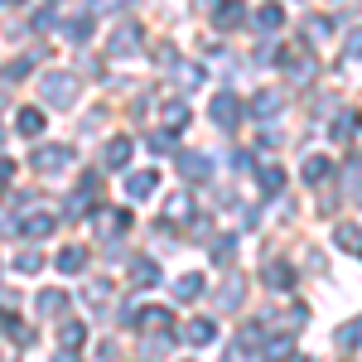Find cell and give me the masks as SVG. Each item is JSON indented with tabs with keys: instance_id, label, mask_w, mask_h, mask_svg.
Returning <instances> with one entry per match:
<instances>
[{
	"instance_id": "obj_1",
	"label": "cell",
	"mask_w": 362,
	"mask_h": 362,
	"mask_svg": "<svg viewBox=\"0 0 362 362\" xmlns=\"http://www.w3.org/2000/svg\"><path fill=\"white\" fill-rule=\"evenodd\" d=\"M39 92H44V102H54V107H73V102H78V78H73V73H44V78H39Z\"/></svg>"
},
{
	"instance_id": "obj_2",
	"label": "cell",
	"mask_w": 362,
	"mask_h": 362,
	"mask_svg": "<svg viewBox=\"0 0 362 362\" xmlns=\"http://www.w3.org/2000/svg\"><path fill=\"white\" fill-rule=\"evenodd\" d=\"M73 160H78V155H73L68 145H44V150H34L29 165H34V174H49V179H54L63 169H73Z\"/></svg>"
},
{
	"instance_id": "obj_3",
	"label": "cell",
	"mask_w": 362,
	"mask_h": 362,
	"mask_svg": "<svg viewBox=\"0 0 362 362\" xmlns=\"http://www.w3.org/2000/svg\"><path fill=\"white\" fill-rule=\"evenodd\" d=\"M131 329H140V334H174V314L160 309V305L136 309V314H131Z\"/></svg>"
},
{
	"instance_id": "obj_4",
	"label": "cell",
	"mask_w": 362,
	"mask_h": 362,
	"mask_svg": "<svg viewBox=\"0 0 362 362\" xmlns=\"http://www.w3.org/2000/svg\"><path fill=\"white\" fill-rule=\"evenodd\" d=\"M208 116H213L223 131H232V126L242 121V102H237L232 92H218V97H213V107H208Z\"/></svg>"
},
{
	"instance_id": "obj_5",
	"label": "cell",
	"mask_w": 362,
	"mask_h": 362,
	"mask_svg": "<svg viewBox=\"0 0 362 362\" xmlns=\"http://www.w3.org/2000/svg\"><path fill=\"white\" fill-rule=\"evenodd\" d=\"M126 232H131V213H126V208H107V213L97 218V237H107V242L126 237Z\"/></svg>"
},
{
	"instance_id": "obj_6",
	"label": "cell",
	"mask_w": 362,
	"mask_h": 362,
	"mask_svg": "<svg viewBox=\"0 0 362 362\" xmlns=\"http://www.w3.org/2000/svg\"><path fill=\"white\" fill-rule=\"evenodd\" d=\"M92 208H97V179H83V184L73 189V198H68V218H83Z\"/></svg>"
},
{
	"instance_id": "obj_7",
	"label": "cell",
	"mask_w": 362,
	"mask_h": 362,
	"mask_svg": "<svg viewBox=\"0 0 362 362\" xmlns=\"http://www.w3.org/2000/svg\"><path fill=\"white\" fill-rule=\"evenodd\" d=\"M131 155H136V140H131V136H116V140H107V150H102L107 169H126V165H131Z\"/></svg>"
},
{
	"instance_id": "obj_8",
	"label": "cell",
	"mask_w": 362,
	"mask_h": 362,
	"mask_svg": "<svg viewBox=\"0 0 362 362\" xmlns=\"http://www.w3.org/2000/svg\"><path fill=\"white\" fill-rule=\"evenodd\" d=\"M179 174H184V179H208V174H213V160H208V155H198V150H184V155H179Z\"/></svg>"
},
{
	"instance_id": "obj_9",
	"label": "cell",
	"mask_w": 362,
	"mask_h": 362,
	"mask_svg": "<svg viewBox=\"0 0 362 362\" xmlns=\"http://www.w3.org/2000/svg\"><path fill=\"white\" fill-rule=\"evenodd\" d=\"M155 184H160L155 169H136V174H126V198H150V194H155Z\"/></svg>"
},
{
	"instance_id": "obj_10",
	"label": "cell",
	"mask_w": 362,
	"mask_h": 362,
	"mask_svg": "<svg viewBox=\"0 0 362 362\" xmlns=\"http://www.w3.org/2000/svg\"><path fill=\"white\" fill-rule=\"evenodd\" d=\"M213 10H218V15H213V25H218V29H242V25H247V10H242L237 0H223V5H213Z\"/></svg>"
},
{
	"instance_id": "obj_11",
	"label": "cell",
	"mask_w": 362,
	"mask_h": 362,
	"mask_svg": "<svg viewBox=\"0 0 362 362\" xmlns=\"http://www.w3.org/2000/svg\"><path fill=\"white\" fill-rule=\"evenodd\" d=\"M334 179V160H324V155H305V184H329Z\"/></svg>"
},
{
	"instance_id": "obj_12",
	"label": "cell",
	"mask_w": 362,
	"mask_h": 362,
	"mask_svg": "<svg viewBox=\"0 0 362 362\" xmlns=\"http://www.w3.org/2000/svg\"><path fill=\"white\" fill-rule=\"evenodd\" d=\"M34 309H39L44 319H58V314L68 309V290H39V300H34Z\"/></svg>"
},
{
	"instance_id": "obj_13",
	"label": "cell",
	"mask_w": 362,
	"mask_h": 362,
	"mask_svg": "<svg viewBox=\"0 0 362 362\" xmlns=\"http://www.w3.org/2000/svg\"><path fill=\"white\" fill-rule=\"evenodd\" d=\"M165 218L169 223H194V198L189 194H169L165 198Z\"/></svg>"
},
{
	"instance_id": "obj_14",
	"label": "cell",
	"mask_w": 362,
	"mask_h": 362,
	"mask_svg": "<svg viewBox=\"0 0 362 362\" xmlns=\"http://www.w3.org/2000/svg\"><path fill=\"white\" fill-rule=\"evenodd\" d=\"M54 261H58V271H63V276H83V271H87V251L83 247H63Z\"/></svg>"
},
{
	"instance_id": "obj_15",
	"label": "cell",
	"mask_w": 362,
	"mask_h": 362,
	"mask_svg": "<svg viewBox=\"0 0 362 362\" xmlns=\"http://www.w3.org/2000/svg\"><path fill=\"white\" fill-rule=\"evenodd\" d=\"M266 285L271 290H290L295 285V266L290 261H266Z\"/></svg>"
},
{
	"instance_id": "obj_16",
	"label": "cell",
	"mask_w": 362,
	"mask_h": 362,
	"mask_svg": "<svg viewBox=\"0 0 362 362\" xmlns=\"http://www.w3.org/2000/svg\"><path fill=\"white\" fill-rule=\"evenodd\" d=\"M242 295H247V280H242V276H227L223 290H218V305H223V309H237V305H242Z\"/></svg>"
},
{
	"instance_id": "obj_17",
	"label": "cell",
	"mask_w": 362,
	"mask_h": 362,
	"mask_svg": "<svg viewBox=\"0 0 362 362\" xmlns=\"http://www.w3.org/2000/svg\"><path fill=\"white\" fill-rule=\"evenodd\" d=\"M136 49H140V29L136 25H121V29H116V39H112V58L136 54Z\"/></svg>"
},
{
	"instance_id": "obj_18",
	"label": "cell",
	"mask_w": 362,
	"mask_h": 362,
	"mask_svg": "<svg viewBox=\"0 0 362 362\" xmlns=\"http://www.w3.org/2000/svg\"><path fill=\"white\" fill-rule=\"evenodd\" d=\"M184 338H189L194 348H208V343L218 338V324H213V319H194V324L184 329Z\"/></svg>"
},
{
	"instance_id": "obj_19",
	"label": "cell",
	"mask_w": 362,
	"mask_h": 362,
	"mask_svg": "<svg viewBox=\"0 0 362 362\" xmlns=\"http://www.w3.org/2000/svg\"><path fill=\"white\" fill-rule=\"evenodd\" d=\"M58 227V218H49V213H29L25 223H20V232H25V237H34V242H39V237H49V232H54Z\"/></svg>"
},
{
	"instance_id": "obj_20",
	"label": "cell",
	"mask_w": 362,
	"mask_h": 362,
	"mask_svg": "<svg viewBox=\"0 0 362 362\" xmlns=\"http://www.w3.org/2000/svg\"><path fill=\"white\" fill-rule=\"evenodd\" d=\"M285 107V97L280 92H256V102H251V116H261V121H271V116Z\"/></svg>"
},
{
	"instance_id": "obj_21",
	"label": "cell",
	"mask_w": 362,
	"mask_h": 362,
	"mask_svg": "<svg viewBox=\"0 0 362 362\" xmlns=\"http://www.w3.org/2000/svg\"><path fill=\"white\" fill-rule=\"evenodd\" d=\"M266 358H271V362H290V358H295V338H290V334L266 338Z\"/></svg>"
},
{
	"instance_id": "obj_22",
	"label": "cell",
	"mask_w": 362,
	"mask_h": 362,
	"mask_svg": "<svg viewBox=\"0 0 362 362\" xmlns=\"http://www.w3.org/2000/svg\"><path fill=\"white\" fill-rule=\"evenodd\" d=\"M280 25H285V10H280V5H261V10H256V29H261V34H276Z\"/></svg>"
},
{
	"instance_id": "obj_23",
	"label": "cell",
	"mask_w": 362,
	"mask_h": 362,
	"mask_svg": "<svg viewBox=\"0 0 362 362\" xmlns=\"http://www.w3.org/2000/svg\"><path fill=\"white\" fill-rule=\"evenodd\" d=\"M131 280H136V285H155V280H160V266H155L150 256H136V261H131Z\"/></svg>"
},
{
	"instance_id": "obj_24",
	"label": "cell",
	"mask_w": 362,
	"mask_h": 362,
	"mask_svg": "<svg viewBox=\"0 0 362 362\" xmlns=\"http://www.w3.org/2000/svg\"><path fill=\"white\" fill-rule=\"evenodd\" d=\"M338 348H343V353L362 348V314H358V319H348V324L338 329Z\"/></svg>"
},
{
	"instance_id": "obj_25",
	"label": "cell",
	"mask_w": 362,
	"mask_h": 362,
	"mask_svg": "<svg viewBox=\"0 0 362 362\" xmlns=\"http://www.w3.org/2000/svg\"><path fill=\"white\" fill-rule=\"evenodd\" d=\"M203 290H208V285H203V276H184L179 285H174V295H179L184 305H194V300L203 295Z\"/></svg>"
},
{
	"instance_id": "obj_26",
	"label": "cell",
	"mask_w": 362,
	"mask_h": 362,
	"mask_svg": "<svg viewBox=\"0 0 362 362\" xmlns=\"http://www.w3.org/2000/svg\"><path fill=\"white\" fill-rule=\"evenodd\" d=\"M15 126H20V136H39V131H44V112L25 107V112L15 116Z\"/></svg>"
},
{
	"instance_id": "obj_27",
	"label": "cell",
	"mask_w": 362,
	"mask_h": 362,
	"mask_svg": "<svg viewBox=\"0 0 362 362\" xmlns=\"http://www.w3.org/2000/svg\"><path fill=\"white\" fill-rule=\"evenodd\" d=\"M334 237H338V247H343V251H362V227L343 223V227L334 232Z\"/></svg>"
},
{
	"instance_id": "obj_28",
	"label": "cell",
	"mask_w": 362,
	"mask_h": 362,
	"mask_svg": "<svg viewBox=\"0 0 362 362\" xmlns=\"http://www.w3.org/2000/svg\"><path fill=\"white\" fill-rule=\"evenodd\" d=\"M83 338H87V329H83V324H78V319H68V324L58 329V343H63V348H78Z\"/></svg>"
},
{
	"instance_id": "obj_29",
	"label": "cell",
	"mask_w": 362,
	"mask_h": 362,
	"mask_svg": "<svg viewBox=\"0 0 362 362\" xmlns=\"http://www.w3.org/2000/svg\"><path fill=\"white\" fill-rule=\"evenodd\" d=\"M261 189H266V194H280V189H285V169L266 165V169H261Z\"/></svg>"
},
{
	"instance_id": "obj_30",
	"label": "cell",
	"mask_w": 362,
	"mask_h": 362,
	"mask_svg": "<svg viewBox=\"0 0 362 362\" xmlns=\"http://www.w3.org/2000/svg\"><path fill=\"white\" fill-rule=\"evenodd\" d=\"M160 116H165L169 131H179V126L189 121V107H184V102H165V112H160Z\"/></svg>"
},
{
	"instance_id": "obj_31",
	"label": "cell",
	"mask_w": 362,
	"mask_h": 362,
	"mask_svg": "<svg viewBox=\"0 0 362 362\" xmlns=\"http://www.w3.org/2000/svg\"><path fill=\"white\" fill-rule=\"evenodd\" d=\"M15 271H20V276H34V271H44V256H39V251H20V256H15Z\"/></svg>"
},
{
	"instance_id": "obj_32",
	"label": "cell",
	"mask_w": 362,
	"mask_h": 362,
	"mask_svg": "<svg viewBox=\"0 0 362 362\" xmlns=\"http://www.w3.org/2000/svg\"><path fill=\"white\" fill-rule=\"evenodd\" d=\"M256 348H261V329L251 324V329H242V334H237V348H232V353H256Z\"/></svg>"
},
{
	"instance_id": "obj_33",
	"label": "cell",
	"mask_w": 362,
	"mask_h": 362,
	"mask_svg": "<svg viewBox=\"0 0 362 362\" xmlns=\"http://www.w3.org/2000/svg\"><path fill=\"white\" fill-rule=\"evenodd\" d=\"M358 126H362V116H353V112L338 116V121H334V140H348L353 131H358Z\"/></svg>"
},
{
	"instance_id": "obj_34",
	"label": "cell",
	"mask_w": 362,
	"mask_h": 362,
	"mask_svg": "<svg viewBox=\"0 0 362 362\" xmlns=\"http://www.w3.org/2000/svg\"><path fill=\"white\" fill-rule=\"evenodd\" d=\"M232 251H237V237H218V247H213V261H218V266H232Z\"/></svg>"
},
{
	"instance_id": "obj_35",
	"label": "cell",
	"mask_w": 362,
	"mask_h": 362,
	"mask_svg": "<svg viewBox=\"0 0 362 362\" xmlns=\"http://www.w3.org/2000/svg\"><path fill=\"white\" fill-rule=\"evenodd\" d=\"M29 73V58H15V63H5V83H20Z\"/></svg>"
},
{
	"instance_id": "obj_36",
	"label": "cell",
	"mask_w": 362,
	"mask_h": 362,
	"mask_svg": "<svg viewBox=\"0 0 362 362\" xmlns=\"http://www.w3.org/2000/svg\"><path fill=\"white\" fill-rule=\"evenodd\" d=\"M87 34H92V15H83V20L68 25V39H87Z\"/></svg>"
},
{
	"instance_id": "obj_37",
	"label": "cell",
	"mask_w": 362,
	"mask_h": 362,
	"mask_svg": "<svg viewBox=\"0 0 362 362\" xmlns=\"http://www.w3.org/2000/svg\"><path fill=\"white\" fill-rule=\"evenodd\" d=\"M58 25V10L54 5H49V10H39V15H34V29H54Z\"/></svg>"
},
{
	"instance_id": "obj_38",
	"label": "cell",
	"mask_w": 362,
	"mask_h": 362,
	"mask_svg": "<svg viewBox=\"0 0 362 362\" xmlns=\"http://www.w3.org/2000/svg\"><path fill=\"white\" fill-rule=\"evenodd\" d=\"M150 150H155V155H169V150H174V136H169V131H160V136L150 140Z\"/></svg>"
},
{
	"instance_id": "obj_39",
	"label": "cell",
	"mask_w": 362,
	"mask_h": 362,
	"mask_svg": "<svg viewBox=\"0 0 362 362\" xmlns=\"http://www.w3.org/2000/svg\"><path fill=\"white\" fill-rule=\"evenodd\" d=\"M309 39H329V20H309Z\"/></svg>"
},
{
	"instance_id": "obj_40",
	"label": "cell",
	"mask_w": 362,
	"mask_h": 362,
	"mask_svg": "<svg viewBox=\"0 0 362 362\" xmlns=\"http://www.w3.org/2000/svg\"><path fill=\"white\" fill-rule=\"evenodd\" d=\"M348 58H362V29H358V34H348Z\"/></svg>"
},
{
	"instance_id": "obj_41",
	"label": "cell",
	"mask_w": 362,
	"mask_h": 362,
	"mask_svg": "<svg viewBox=\"0 0 362 362\" xmlns=\"http://www.w3.org/2000/svg\"><path fill=\"white\" fill-rule=\"evenodd\" d=\"M54 362H78V358H73V348H68V353H58V358Z\"/></svg>"
},
{
	"instance_id": "obj_42",
	"label": "cell",
	"mask_w": 362,
	"mask_h": 362,
	"mask_svg": "<svg viewBox=\"0 0 362 362\" xmlns=\"http://www.w3.org/2000/svg\"><path fill=\"white\" fill-rule=\"evenodd\" d=\"M5 5H25V0H5Z\"/></svg>"
}]
</instances>
